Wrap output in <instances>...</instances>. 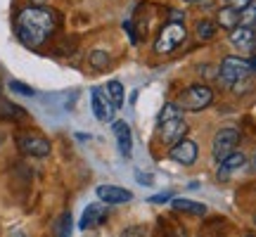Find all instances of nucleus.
Instances as JSON below:
<instances>
[{
    "mask_svg": "<svg viewBox=\"0 0 256 237\" xmlns=\"http://www.w3.org/2000/svg\"><path fill=\"white\" fill-rule=\"evenodd\" d=\"M17 36L26 48H40L60 26V14L43 5L24 8L17 14Z\"/></svg>",
    "mask_w": 256,
    "mask_h": 237,
    "instance_id": "nucleus-1",
    "label": "nucleus"
},
{
    "mask_svg": "<svg viewBox=\"0 0 256 237\" xmlns=\"http://www.w3.org/2000/svg\"><path fill=\"white\" fill-rule=\"evenodd\" d=\"M211 102H214V90H211L209 86H202V83H194L190 88H185L180 92V98H178V107L185 112H202L206 110Z\"/></svg>",
    "mask_w": 256,
    "mask_h": 237,
    "instance_id": "nucleus-2",
    "label": "nucleus"
},
{
    "mask_svg": "<svg viewBox=\"0 0 256 237\" xmlns=\"http://www.w3.org/2000/svg\"><path fill=\"white\" fill-rule=\"evenodd\" d=\"M220 81H223V86H228V88H232V86H238V83L247 81L249 76H252V64H249V60H242V57H226L223 62H220Z\"/></svg>",
    "mask_w": 256,
    "mask_h": 237,
    "instance_id": "nucleus-3",
    "label": "nucleus"
},
{
    "mask_svg": "<svg viewBox=\"0 0 256 237\" xmlns=\"http://www.w3.org/2000/svg\"><path fill=\"white\" fill-rule=\"evenodd\" d=\"M188 36V31L180 22H171V24H166L162 31H159V36L154 40V52L156 55H168V52H174L176 48L180 46Z\"/></svg>",
    "mask_w": 256,
    "mask_h": 237,
    "instance_id": "nucleus-4",
    "label": "nucleus"
},
{
    "mask_svg": "<svg viewBox=\"0 0 256 237\" xmlns=\"http://www.w3.org/2000/svg\"><path fill=\"white\" fill-rule=\"evenodd\" d=\"M240 145V130L238 128H220L218 133L214 136L211 142V154L216 162H223L226 156H230Z\"/></svg>",
    "mask_w": 256,
    "mask_h": 237,
    "instance_id": "nucleus-5",
    "label": "nucleus"
},
{
    "mask_svg": "<svg viewBox=\"0 0 256 237\" xmlns=\"http://www.w3.org/2000/svg\"><path fill=\"white\" fill-rule=\"evenodd\" d=\"M17 147L28 156H48L50 154V140L43 136H36V133H26V136L17 138Z\"/></svg>",
    "mask_w": 256,
    "mask_h": 237,
    "instance_id": "nucleus-6",
    "label": "nucleus"
},
{
    "mask_svg": "<svg viewBox=\"0 0 256 237\" xmlns=\"http://www.w3.org/2000/svg\"><path fill=\"white\" fill-rule=\"evenodd\" d=\"M90 104H92L95 116L100 118V121H112V118H114L116 107L112 104V100L107 98V92L102 90V88H92L90 90Z\"/></svg>",
    "mask_w": 256,
    "mask_h": 237,
    "instance_id": "nucleus-7",
    "label": "nucleus"
},
{
    "mask_svg": "<svg viewBox=\"0 0 256 237\" xmlns=\"http://www.w3.org/2000/svg\"><path fill=\"white\" fill-rule=\"evenodd\" d=\"M168 156L178 162V164L183 166H192L197 162V156H200V150H197V142H192V140H180V142H176L171 150H168Z\"/></svg>",
    "mask_w": 256,
    "mask_h": 237,
    "instance_id": "nucleus-8",
    "label": "nucleus"
},
{
    "mask_svg": "<svg viewBox=\"0 0 256 237\" xmlns=\"http://www.w3.org/2000/svg\"><path fill=\"white\" fill-rule=\"evenodd\" d=\"M185 133H188V124L183 118H174V121H166V124H159V138L168 142V145H176L185 140Z\"/></svg>",
    "mask_w": 256,
    "mask_h": 237,
    "instance_id": "nucleus-9",
    "label": "nucleus"
},
{
    "mask_svg": "<svg viewBox=\"0 0 256 237\" xmlns=\"http://www.w3.org/2000/svg\"><path fill=\"white\" fill-rule=\"evenodd\" d=\"M98 197H100L104 204H126V202L133 200V192H128L126 188H119V185H100L98 188Z\"/></svg>",
    "mask_w": 256,
    "mask_h": 237,
    "instance_id": "nucleus-10",
    "label": "nucleus"
},
{
    "mask_svg": "<svg viewBox=\"0 0 256 237\" xmlns=\"http://www.w3.org/2000/svg\"><path fill=\"white\" fill-rule=\"evenodd\" d=\"M114 138H116V145H119L121 156L130 159L133 154V133H130V126L126 121H114Z\"/></svg>",
    "mask_w": 256,
    "mask_h": 237,
    "instance_id": "nucleus-11",
    "label": "nucleus"
},
{
    "mask_svg": "<svg viewBox=\"0 0 256 237\" xmlns=\"http://www.w3.org/2000/svg\"><path fill=\"white\" fill-rule=\"evenodd\" d=\"M104 218H107V209H104V206H100V204H88V206H86V211H83V216H81L78 228H81V230L98 228Z\"/></svg>",
    "mask_w": 256,
    "mask_h": 237,
    "instance_id": "nucleus-12",
    "label": "nucleus"
},
{
    "mask_svg": "<svg viewBox=\"0 0 256 237\" xmlns=\"http://www.w3.org/2000/svg\"><path fill=\"white\" fill-rule=\"evenodd\" d=\"M242 166H244V154H242V152H232V154L226 156L223 162H218L216 176H218V180H226V178H230V176L235 174L238 168H242Z\"/></svg>",
    "mask_w": 256,
    "mask_h": 237,
    "instance_id": "nucleus-13",
    "label": "nucleus"
},
{
    "mask_svg": "<svg viewBox=\"0 0 256 237\" xmlns=\"http://www.w3.org/2000/svg\"><path fill=\"white\" fill-rule=\"evenodd\" d=\"M216 24H218L220 28H228V31H235V28L240 26V10L230 8V5H226V8H220L218 12H216Z\"/></svg>",
    "mask_w": 256,
    "mask_h": 237,
    "instance_id": "nucleus-14",
    "label": "nucleus"
},
{
    "mask_svg": "<svg viewBox=\"0 0 256 237\" xmlns=\"http://www.w3.org/2000/svg\"><path fill=\"white\" fill-rule=\"evenodd\" d=\"M256 40V31L249 26H238L235 31H230V43L238 48H244V50H252V46H254Z\"/></svg>",
    "mask_w": 256,
    "mask_h": 237,
    "instance_id": "nucleus-15",
    "label": "nucleus"
},
{
    "mask_svg": "<svg viewBox=\"0 0 256 237\" xmlns=\"http://www.w3.org/2000/svg\"><path fill=\"white\" fill-rule=\"evenodd\" d=\"M171 206H174L176 211H183V214H192V216H204V214H206V206H204L202 202L183 200V197H178V200H171Z\"/></svg>",
    "mask_w": 256,
    "mask_h": 237,
    "instance_id": "nucleus-16",
    "label": "nucleus"
},
{
    "mask_svg": "<svg viewBox=\"0 0 256 237\" xmlns=\"http://www.w3.org/2000/svg\"><path fill=\"white\" fill-rule=\"evenodd\" d=\"M0 116L8 118V121H22V118H26V112L22 110L19 104H14V102L0 98Z\"/></svg>",
    "mask_w": 256,
    "mask_h": 237,
    "instance_id": "nucleus-17",
    "label": "nucleus"
},
{
    "mask_svg": "<svg viewBox=\"0 0 256 237\" xmlns=\"http://www.w3.org/2000/svg\"><path fill=\"white\" fill-rule=\"evenodd\" d=\"M74 232V220H72V214L64 211L55 218V226H52V235L55 237H72Z\"/></svg>",
    "mask_w": 256,
    "mask_h": 237,
    "instance_id": "nucleus-18",
    "label": "nucleus"
},
{
    "mask_svg": "<svg viewBox=\"0 0 256 237\" xmlns=\"http://www.w3.org/2000/svg\"><path fill=\"white\" fill-rule=\"evenodd\" d=\"M104 92H107V98L112 100V104H114L116 110H119L121 104H124V100H126L121 81H110V83H107V88H104Z\"/></svg>",
    "mask_w": 256,
    "mask_h": 237,
    "instance_id": "nucleus-19",
    "label": "nucleus"
},
{
    "mask_svg": "<svg viewBox=\"0 0 256 237\" xmlns=\"http://www.w3.org/2000/svg\"><path fill=\"white\" fill-rule=\"evenodd\" d=\"M174 118H183V110L176 102H166L164 107H162V112H159V124L174 121Z\"/></svg>",
    "mask_w": 256,
    "mask_h": 237,
    "instance_id": "nucleus-20",
    "label": "nucleus"
},
{
    "mask_svg": "<svg viewBox=\"0 0 256 237\" xmlns=\"http://www.w3.org/2000/svg\"><path fill=\"white\" fill-rule=\"evenodd\" d=\"M88 62H90L92 69L102 72V69H107V66H110V55H107L104 50H92L90 55H88Z\"/></svg>",
    "mask_w": 256,
    "mask_h": 237,
    "instance_id": "nucleus-21",
    "label": "nucleus"
},
{
    "mask_svg": "<svg viewBox=\"0 0 256 237\" xmlns=\"http://www.w3.org/2000/svg\"><path fill=\"white\" fill-rule=\"evenodd\" d=\"M256 24V0H252L244 10H240V26H254Z\"/></svg>",
    "mask_w": 256,
    "mask_h": 237,
    "instance_id": "nucleus-22",
    "label": "nucleus"
},
{
    "mask_svg": "<svg viewBox=\"0 0 256 237\" xmlns=\"http://www.w3.org/2000/svg\"><path fill=\"white\" fill-rule=\"evenodd\" d=\"M197 36H200V40H211L216 36V24L209 22V19H202L197 24Z\"/></svg>",
    "mask_w": 256,
    "mask_h": 237,
    "instance_id": "nucleus-23",
    "label": "nucleus"
},
{
    "mask_svg": "<svg viewBox=\"0 0 256 237\" xmlns=\"http://www.w3.org/2000/svg\"><path fill=\"white\" fill-rule=\"evenodd\" d=\"M10 90L19 92V95H26V98H34V95H36V90H34L31 86H26V83H22V81H10Z\"/></svg>",
    "mask_w": 256,
    "mask_h": 237,
    "instance_id": "nucleus-24",
    "label": "nucleus"
},
{
    "mask_svg": "<svg viewBox=\"0 0 256 237\" xmlns=\"http://www.w3.org/2000/svg\"><path fill=\"white\" fill-rule=\"evenodd\" d=\"M147 235V228L145 226H130L121 232V237H145Z\"/></svg>",
    "mask_w": 256,
    "mask_h": 237,
    "instance_id": "nucleus-25",
    "label": "nucleus"
},
{
    "mask_svg": "<svg viewBox=\"0 0 256 237\" xmlns=\"http://www.w3.org/2000/svg\"><path fill=\"white\" fill-rule=\"evenodd\" d=\"M168 200H171V192H159V194H152V197H150L152 204H164V202H168Z\"/></svg>",
    "mask_w": 256,
    "mask_h": 237,
    "instance_id": "nucleus-26",
    "label": "nucleus"
},
{
    "mask_svg": "<svg viewBox=\"0 0 256 237\" xmlns=\"http://www.w3.org/2000/svg\"><path fill=\"white\" fill-rule=\"evenodd\" d=\"M136 180L140 182V185H152V182H154V176H150V174H140V171H138V174H136Z\"/></svg>",
    "mask_w": 256,
    "mask_h": 237,
    "instance_id": "nucleus-27",
    "label": "nucleus"
},
{
    "mask_svg": "<svg viewBox=\"0 0 256 237\" xmlns=\"http://www.w3.org/2000/svg\"><path fill=\"white\" fill-rule=\"evenodd\" d=\"M226 2H228L230 8H235V10H244L252 0H226Z\"/></svg>",
    "mask_w": 256,
    "mask_h": 237,
    "instance_id": "nucleus-28",
    "label": "nucleus"
},
{
    "mask_svg": "<svg viewBox=\"0 0 256 237\" xmlns=\"http://www.w3.org/2000/svg\"><path fill=\"white\" fill-rule=\"evenodd\" d=\"M10 237H28V235H26V232H22V230H14Z\"/></svg>",
    "mask_w": 256,
    "mask_h": 237,
    "instance_id": "nucleus-29",
    "label": "nucleus"
},
{
    "mask_svg": "<svg viewBox=\"0 0 256 237\" xmlns=\"http://www.w3.org/2000/svg\"><path fill=\"white\" fill-rule=\"evenodd\" d=\"M249 64H252V72H256V57L254 60H249Z\"/></svg>",
    "mask_w": 256,
    "mask_h": 237,
    "instance_id": "nucleus-30",
    "label": "nucleus"
},
{
    "mask_svg": "<svg viewBox=\"0 0 256 237\" xmlns=\"http://www.w3.org/2000/svg\"><path fill=\"white\" fill-rule=\"evenodd\" d=\"M185 2H197V0H185Z\"/></svg>",
    "mask_w": 256,
    "mask_h": 237,
    "instance_id": "nucleus-31",
    "label": "nucleus"
},
{
    "mask_svg": "<svg viewBox=\"0 0 256 237\" xmlns=\"http://www.w3.org/2000/svg\"><path fill=\"white\" fill-rule=\"evenodd\" d=\"M254 168H256V154H254Z\"/></svg>",
    "mask_w": 256,
    "mask_h": 237,
    "instance_id": "nucleus-32",
    "label": "nucleus"
},
{
    "mask_svg": "<svg viewBox=\"0 0 256 237\" xmlns=\"http://www.w3.org/2000/svg\"><path fill=\"white\" fill-rule=\"evenodd\" d=\"M244 237H256V235H244Z\"/></svg>",
    "mask_w": 256,
    "mask_h": 237,
    "instance_id": "nucleus-33",
    "label": "nucleus"
}]
</instances>
